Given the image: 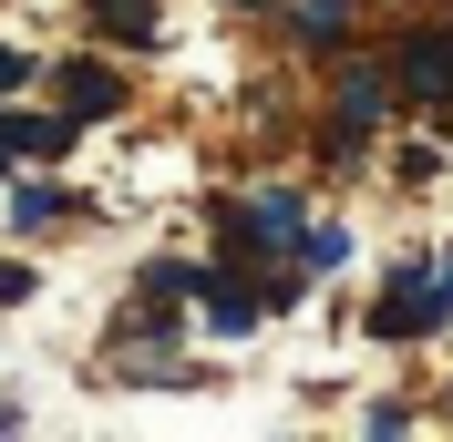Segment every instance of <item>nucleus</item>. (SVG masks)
<instances>
[{
  "instance_id": "obj_1",
  "label": "nucleus",
  "mask_w": 453,
  "mask_h": 442,
  "mask_svg": "<svg viewBox=\"0 0 453 442\" xmlns=\"http://www.w3.org/2000/svg\"><path fill=\"white\" fill-rule=\"evenodd\" d=\"M443 299H453V278H402L392 299L371 309V330H381V339H423L433 319H443Z\"/></svg>"
},
{
  "instance_id": "obj_2",
  "label": "nucleus",
  "mask_w": 453,
  "mask_h": 442,
  "mask_svg": "<svg viewBox=\"0 0 453 442\" xmlns=\"http://www.w3.org/2000/svg\"><path fill=\"white\" fill-rule=\"evenodd\" d=\"M402 83L453 103V31H423V42H402Z\"/></svg>"
},
{
  "instance_id": "obj_3",
  "label": "nucleus",
  "mask_w": 453,
  "mask_h": 442,
  "mask_svg": "<svg viewBox=\"0 0 453 442\" xmlns=\"http://www.w3.org/2000/svg\"><path fill=\"white\" fill-rule=\"evenodd\" d=\"M381 113H392V83H381V72H350V83H340V155H350V134H361V124H381Z\"/></svg>"
},
{
  "instance_id": "obj_4",
  "label": "nucleus",
  "mask_w": 453,
  "mask_h": 442,
  "mask_svg": "<svg viewBox=\"0 0 453 442\" xmlns=\"http://www.w3.org/2000/svg\"><path fill=\"white\" fill-rule=\"evenodd\" d=\"M196 299H206V330H217V339L257 330V288H237V278H196Z\"/></svg>"
},
{
  "instance_id": "obj_5",
  "label": "nucleus",
  "mask_w": 453,
  "mask_h": 442,
  "mask_svg": "<svg viewBox=\"0 0 453 442\" xmlns=\"http://www.w3.org/2000/svg\"><path fill=\"white\" fill-rule=\"evenodd\" d=\"M299 31H310V42H340V31H350V0H299Z\"/></svg>"
},
{
  "instance_id": "obj_6",
  "label": "nucleus",
  "mask_w": 453,
  "mask_h": 442,
  "mask_svg": "<svg viewBox=\"0 0 453 442\" xmlns=\"http://www.w3.org/2000/svg\"><path fill=\"white\" fill-rule=\"evenodd\" d=\"M113 103V72L104 62H73V113H104Z\"/></svg>"
},
{
  "instance_id": "obj_7",
  "label": "nucleus",
  "mask_w": 453,
  "mask_h": 442,
  "mask_svg": "<svg viewBox=\"0 0 453 442\" xmlns=\"http://www.w3.org/2000/svg\"><path fill=\"white\" fill-rule=\"evenodd\" d=\"M42 217H62L52 186H21V195H11V226H42Z\"/></svg>"
},
{
  "instance_id": "obj_8",
  "label": "nucleus",
  "mask_w": 453,
  "mask_h": 442,
  "mask_svg": "<svg viewBox=\"0 0 453 442\" xmlns=\"http://www.w3.org/2000/svg\"><path fill=\"white\" fill-rule=\"evenodd\" d=\"M299 248H310V268H340V257H350V237H340V226H310Z\"/></svg>"
},
{
  "instance_id": "obj_9",
  "label": "nucleus",
  "mask_w": 453,
  "mask_h": 442,
  "mask_svg": "<svg viewBox=\"0 0 453 442\" xmlns=\"http://www.w3.org/2000/svg\"><path fill=\"white\" fill-rule=\"evenodd\" d=\"M11 299H31V278H21V268H0V309H11Z\"/></svg>"
},
{
  "instance_id": "obj_10",
  "label": "nucleus",
  "mask_w": 453,
  "mask_h": 442,
  "mask_svg": "<svg viewBox=\"0 0 453 442\" xmlns=\"http://www.w3.org/2000/svg\"><path fill=\"white\" fill-rule=\"evenodd\" d=\"M11 83H21V52H0V93H11Z\"/></svg>"
}]
</instances>
